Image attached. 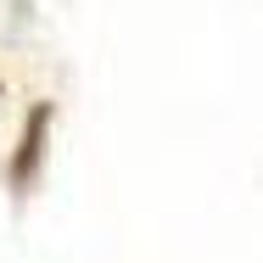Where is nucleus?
Here are the masks:
<instances>
[{
  "instance_id": "f257e3e1",
  "label": "nucleus",
  "mask_w": 263,
  "mask_h": 263,
  "mask_svg": "<svg viewBox=\"0 0 263 263\" xmlns=\"http://www.w3.org/2000/svg\"><path fill=\"white\" fill-rule=\"evenodd\" d=\"M51 118H56V106H51V101H34V106H28V118H23L17 152H11V168H6V179H11V191H17V196H28V191L40 185L45 146H51Z\"/></svg>"
}]
</instances>
